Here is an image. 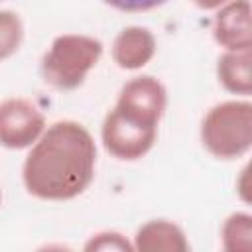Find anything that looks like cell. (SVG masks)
I'll use <instances>...</instances> for the list:
<instances>
[{
    "label": "cell",
    "instance_id": "3",
    "mask_svg": "<svg viewBox=\"0 0 252 252\" xmlns=\"http://www.w3.org/2000/svg\"><path fill=\"white\" fill-rule=\"evenodd\" d=\"M203 148L217 159H238L252 148V104L224 100L207 110L201 120Z\"/></svg>",
    "mask_w": 252,
    "mask_h": 252
},
{
    "label": "cell",
    "instance_id": "1",
    "mask_svg": "<svg viewBox=\"0 0 252 252\" xmlns=\"http://www.w3.org/2000/svg\"><path fill=\"white\" fill-rule=\"evenodd\" d=\"M96 146L91 132L75 120H59L43 130L30 148L22 181L41 201H69L89 189L94 179Z\"/></svg>",
    "mask_w": 252,
    "mask_h": 252
},
{
    "label": "cell",
    "instance_id": "9",
    "mask_svg": "<svg viewBox=\"0 0 252 252\" xmlns=\"http://www.w3.org/2000/svg\"><path fill=\"white\" fill-rule=\"evenodd\" d=\"M138 252H187L189 242L183 228L167 219H154L142 224L134 236Z\"/></svg>",
    "mask_w": 252,
    "mask_h": 252
},
{
    "label": "cell",
    "instance_id": "5",
    "mask_svg": "<svg viewBox=\"0 0 252 252\" xmlns=\"http://www.w3.org/2000/svg\"><path fill=\"white\" fill-rule=\"evenodd\" d=\"M43 112L28 98L0 100V146L6 150L32 148L45 130Z\"/></svg>",
    "mask_w": 252,
    "mask_h": 252
},
{
    "label": "cell",
    "instance_id": "10",
    "mask_svg": "<svg viewBox=\"0 0 252 252\" xmlns=\"http://www.w3.org/2000/svg\"><path fill=\"white\" fill-rule=\"evenodd\" d=\"M217 79L220 87L232 94L250 96L252 93V53L224 51L217 61Z\"/></svg>",
    "mask_w": 252,
    "mask_h": 252
},
{
    "label": "cell",
    "instance_id": "2",
    "mask_svg": "<svg viewBox=\"0 0 252 252\" xmlns=\"http://www.w3.org/2000/svg\"><path fill=\"white\" fill-rule=\"evenodd\" d=\"M100 39L85 33L57 35L41 57V77L57 91L79 89L102 57Z\"/></svg>",
    "mask_w": 252,
    "mask_h": 252
},
{
    "label": "cell",
    "instance_id": "16",
    "mask_svg": "<svg viewBox=\"0 0 252 252\" xmlns=\"http://www.w3.org/2000/svg\"><path fill=\"white\" fill-rule=\"evenodd\" d=\"M0 203H2V193H0Z\"/></svg>",
    "mask_w": 252,
    "mask_h": 252
},
{
    "label": "cell",
    "instance_id": "14",
    "mask_svg": "<svg viewBox=\"0 0 252 252\" xmlns=\"http://www.w3.org/2000/svg\"><path fill=\"white\" fill-rule=\"evenodd\" d=\"M102 2L120 12H148L165 4L167 0H102Z\"/></svg>",
    "mask_w": 252,
    "mask_h": 252
},
{
    "label": "cell",
    "instance_id": "8",
    "mask_svg": "<svg viewBox=\"0 0 252 252\" xmlns=\"http://www.w3.org/2000/svg\"><path fill=\"white\" fill-rule=\"evenodd\" d=\"M158 49V41L148 28L128 26L112 41V61L124 71H136L146 67Z\"/></svg>",
    "mask_w": 252,
    "mask_h": 252
},
{
    "label": "cell",
    "instance_id": "13",
    "mask_svg": "<svg viewBox=\"0 0 252 252\" xmlns=\"http://www.w3.org/2000/svg\"><path fill=\"white\" fill-rule=\"evenodd\" d=\"M87 252H132L134 244L126 240L124 234L114 232V230H104L98 234H93L87 244H85Z\"/></svg>",
    "mask_w": 252,
    "mask_h": 252
},
{
    "label": "cell",
    "instance_id": "7",
    "mask_svg": "<svg viewBox=\"0 0 252 252\" xmlns=\"http://www.w3.org/2000/svg\"><path fill=\"white\" fill-rule=\"evenodd\" d=\"M213 37L224 51H246L252 47L250 0H230L217 8Z\"/></svg>",
    "mask_w": 252,
    "mask_h": 252
},
{
    "label": "cell",
    "instance_id": "11",
    "mask_svg": "<svg viewBox=\"0 0 252 252\" xmlns=\"http://www.w3.org/2000/svg\"><path fill=\"white\" fill-rule=\"evenodd\" d=\"M220 240L226 252H248L252 244V217L248 213H232L220 226Z\"/></svg>",
    "mask_w": 252,
    "mask_h": 252
},
{
    "label": "cell",
    "instance_id": "6",
    "mask_svg": "<svg viewBox=\"0 0 252 252\" xmlns=\"http://www.w3.org/2000/svg\"><path fill=\"white\" fill-rule=\"evenodd\" d=\"M114 106L140 120L159 124L167 106V91L159 79L140 75L124 83Z\"/></svg>",
    "mask_w": 252,
    "mask_h": 252
},
{
    "label": "cell",
    "instance_id": "4",
    "mask_svg": "<svg viewBox=\"0 0 252 252\" xmlns=\"http://www.w3.org/2000/svg\"><path fill=\"white\" fill-rule=\"evenodd\" d=\"M100 140L112 158L120 161H134L154 148L158 140V124L140 120L112 106L102 120Z\"/></svg>",
    "mask_w": 252,
    "mask_h": 252
},
{
    "label": "cell",
    "instance_id": "12",
    "mask_svg": "<svg viewBox=\"0 0 252 252\" xmlns=\"http://www.w3.org/2000/svg\"><path fill=\"white\" fill-rule=\"evenodd\" d=\"M24 41L22 18L12 10H0V61L10 59Z\"/></svg>",
    "mask_w": 252,
    "mask_h": 252
},
{
    "label": "cell",
    "instance_id": "15",
    "mask_svg": "<svg viewBox=\"0 0 252 252\" xmlns=\"http://www.w3.org/2000/svg\"><path fill=\"white\" fill-rule=\"evenodd\" d=\"M226 2H230V0H193V4L201 10H217Z\"/></svg>",
    "mask_w": 252,
    "mask_h": 252
}]
</instances>
